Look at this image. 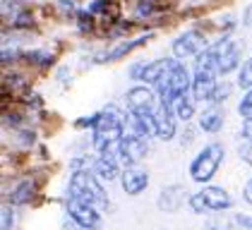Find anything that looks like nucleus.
<instances>
[{
	"label": "nucleus",
	"mask_w": 252,
	"mask_h": 230,
	"mask_svg": "<svg viewBox=\"0 0 252 230\" xmlns=\"http://www.w3.org/2000/svg\"><path fill=\"white\" fill-rule=\"evenodd\" d=\"M243 137L252 144V117H248V120L243 122Z\"/></svg>",
	"instance_id": "c85d7f7f"
},
{
	"label": "nucleus",
	"mask_w": 252,
	"mask_h": 230,
	"mask_svg": "<svg viewBox=\"0 0 252 230\" xmlns=\"http://www.w3.org/2000/svg\"><path fill=\"white\" fill-rule=\"evenodd\" d=\"M238 113L243 115L245 120H248V117H252V89L248 91V94H245V98L240 101V106H238Z\"/></svg>",
	"instance_id": "4be33fe9"
},
{
	"label": "nucleus",
	"mask_w": 252,
	"mask_h": 230,
	"mask_svg": "<svg viewBox=\"0 0 252 230\" xmlns=\"http://www.w3.org/2000/svg\"><path fill=\"white\" fill-rule=\"evenodd\" d=\"M240 156L245 158V163H250V166H252V144H250V142H248L245 146H240Z\"/></svg>",
	"instance_id": "cd10ccee"
},
{
	"label": "nucleus",
	"mask_w": 252,
	"mask_h": 230,
	"mask_svg": "<svg viewBox=\"0 0 252 230\" xmlns=\"http://www.w3.org/2000/svg\"><path fill=\"white\" fill-rule=\"evenodd\" d=\"M228 91H231V86H228V84L219 86V89L214 91V96H212V101H209V103H219V101H223V98L228 96Z\"/></svg>",
	"instance_id": "b1692460"
},
{
	"label": "nucleus",
	"mask_w": 252,
	"mask_h": 230,
	"mask_svg": "<svg viewBox=\"0 0 252 230\" xmlns=\"http://www.w3.org/2000/svg\"><path fill=\"white\" fill-rule=\"evenodd\" d=\"M243 199H245L248 204H252V177L245 182V187H243Z\"/></svg>",
	"instance_id": "c756f323"
},
{
	"label": "nucleus",
	"mask_w": 252,
	"mask_h": 230,
	"mask_svg": "<svg viewBox=\"0 0 252 230\" xmlns=\"http://www.w3.org/2000/svg\"><path fill=\"white\" fill-rule=\"evenodd\" d=\"M216 48H219V72L221 75L233 72L240 65V48H238V43L226 36L223 41L216 43Z\"/></svg>",
	"instance_id": "1a4fd4ad"
},
{
	"label": "nucleus",
	"mask_w": 252,
	"mask_h": 230,
	"mask_svg": "<svg viewBox=\"0 0 252 230\" xmlns=\"http://www.w3.org/2000/svg\"><path fill=\"white\" fill-rule=\"evenodd\" d=\"M171 65H173V60H152V62H139V65H135V67L130 70V75H132V79H137V82L156 84L161 77L171 70Z\"/></svg>",
	"instance_id": "6e6552de"
},
{
	"label": "nucleus",
	"mask_w": 252,
	"mask_h": 230,
	"mask_svg": "<svg viewBox=\"0 0 252 230\" xmlns=\"http://www.w3.org/2000/svg\"><path fill=\"white\" fill-rule=\"evenodd\" d=\"M216 70H207V67H197L192 77V96L194 101H212L214 91L219 89L216 84Z\"/></svg>",
	"instance_id": "0eeeda50"
},
{
	"label": "nucleus",
	"mask_w": 252,
	"mask_h": 230,
	"mask_svg": "<svg viewBox=\"0 0 252 230\" xmlns=\"http://www.w3.org/2000/svg\"><path fill=\"white\" fill-rule=\"evenodd\" d=\"M168 77H171V86H173L175 101H178L180 96L190 94V89H192V79H190V75H188V70H185L183 62L173 60V65H171V70H168Z\"/></svg>",
	"instance_id": "4468645a"
},
{
	"label": "nucleus",
	"mask_w": 252,
	"mask_h": 230,
	"mask_svg": "<svg viewBox=\"0 0 252 230\" xmlns=\"http://www.w3.org/2000/svg\"><path fill=\"white\" fill-rule=\"evenodd\" d=\"M154 36V34H147V36H139L135 38V41H125V43H118L113 51H108V56H106V60H120V58H125L127 53H132L135 48H139V46H144L149 38Z\"/></svg>",
	"instance_id": "f3484780"
},
{
	"label": "nucleus",
	"mask_w": 252,
	"mask_h": 230,
	"mask_svg": "<svg viewBox=\"0 0 252 230\" xmlns=\"http://www.w3.org/2000/svg\"><path fill=\"white\" fill-rule=\"evenodd\" d=\"M180 204H183V190L178 185L166 187L161 192V197H158V209L161 211H178Z\"/></svg>",
	"instance_id": "dca6fc26"
},
{
	"label": "nucleus",
	"mask_w": 252,
	"mask_h": 230,
	"mask_svg": "<svg viewBox=\"0 0 252 230\" xmlns=\"http://www.w3.org/2000/svg\"><path fill=\"white\" fill-rule=\"evenodd\" d=\"M34 24V17L29 15V12H20L17 17H15V27H20V29H27V27H32Z\"/></svg>",
	"instance_id": "5701e85b"
},
{
	"label": "nucleus",
	"mask_w": 252,
	"mask_h": 230,
	"mask_svg": "<svg viewBox=\"0 0 252 230\" xmlns=\"http://www.w3.org/2000/svg\"><path fill=\"white\" fill-rule=\"evenodd\" d=\"M221 161H223V146L216 144V142L207 144L202 151L194 156L192 163H190V177L194 182H209L216 175V171H219Z\"/></svg>",
	"instance_id": "7ed1b4c3"
},
{
	"label": "nucleus",
	"mask_w": 252,
	"mask_h": 230,
	"mask_svg": "<svg viewBox=\"0 0 252 230\" xmlns=\"http://www.w3.org/2000/svg\"><path fill=\"white\" fill-rule=\"evenodd\" d=\"M137 12H139V15H152V12H154L152 0H142V2H139V7H137Z\"/></svg>",
	"instance_id": "bb28decb"
},
{
	"label": "nucleus",
	"mask_w": 252,
	"mask_h": 230,
	"mask_svg": "<svg viewBox=\"0 0 252 230\" xmlns=\"http://www.w3.org/2000/svg\"><path fill=\"white\" fill-rule=\"evenodd\" d=\"M238 84L243 86V89H252V58L240 67V77H238Z\"/></svg>",
	"instance_id": "412c9836"
},
{
	"label": "nucleus",
	"mask_w": 252,
	"mask_h": 230,
	"mask_svg": "<svg viewBox=\"0 0 252 230\" xmlns=\"http://www.w3.org/2000/svg\"><path fill=\"white\" fill-rule=\"evenodd\" d=\"M233 206L231 194L223 190V187H204L202 192H197L190 197V209L194 213H204V211H226Z\"/></svg>",
	"instance_id": "20e7f679"
},
{
	"label": "nucleus",
	"mask_w": 252,
	"mask_h": 230,
	"mask_svg": "<svg viewBox=\"0 0 252 230\" xmlns=\"http://www.w3.org/2000/svg\"><path fill=\"white\" fill-rule=\"evenodd\" d=\"M94 175H96L101 182H113L118 175H123V172L118 171V156H113V153H101L96 158V163H94Z\"/></svg>",
	"instance_id": "2eb2a0df"
},
{
	"label": "nucleus",
	"mask_w": 252,
	"mask_h": 230,
	"mask_svg": "<svg viewBox=\"0 0 252 230\" xmlns=\"http://www.w3.org/2000/svg\"><path fill=\"white\" fill-rule=\"evenodd\" d=\"M243 19H245L243 24H245L248 29H252V2L248 5V7H245V15H243Z\"/></svg>",
	"instance_id": "2f4dec72"
},
{
	"label": "nucleus",
	"mask_w": 252,
	"mask_h": 230,
	"mask_svg": "<svg viewBox=\"0 0 252 230\" xmlns=\"http://www.w3.org/2000/svg\"><path fill=\"white\" fill-rule=\"evenodd\" d=\"M175 111L173 108H168V106H161L158 103V108H156V137H161V139H173L175 137Z\"/></svg>",
	"instance_id": "ddd939ff"
},
{
	"label": "nucleus",
	"mask_w": 252,
	"mask_h": 230,
	"mask_svg": "<svg viewBox=\"0 0 252 230\" xmlns=\"http://www.w3.org/2000/svg\"><path fill=\"white\" fill-rule=\"evenodd\" d=\"M120 185H123V190L125 194H130V197H137V194H142V192L149 187V172L142 171V168H125L123 175H120Z\"/></svg>",
	"instance_id": "9d476101"
},
{
	"label": "nucleus",
	"mask_w": 252,
	"mask_h": 230,
	"mask_svg": "<svg viewBox=\"0 0 252 230\" xmlns=\"http://www.w3.org/2000/svg\"><path fill=\"white\" fill-rule=\"evenodd\" d=\"M235 223H238V226H243L245 230H252V216L238 213V216H235Z\"/></svg>",
	"instance_id": "a878e982"
},
{
	"label": "nucleus",
	"mask_w": 252,
	"mask_h": 230,
	"mask_svg": "<svg viewBox=\"0 0 252 230\" xmlns=\"http://www.w3.org/2000/svg\"><path fill=\"white\" fill-rule=\"evenodd\" d=\"M116 153H118V161L120 163H125L127 168H132V166H137L147 156V142L139 134H125L120 139V144H118Z\"/></svg>",
	"instance_id": "39448f33"
},
{
	"label": "nucleus",
	"mask_w": 252,
	"mask_h": 230,
	"mask_svg": "<svg viewBox=\"0 0 252 230\" xmlns=\"http://www.w3.org/2000/svg\"><path fill=\"white\" fill-rule=\"evenodd\" d=\"M79 27H82V29H92V15L79 12Z\"/></svg>",
	"instance_id": "7c9ffc66"
},
{
	"label": "nucleus",
	"mask_w": 252,
	"mask_h": 230,
	"mask_svg": "<svg viewBox=\"0 0 252 230\" xmlns=\"http://www.w3.org/2000/svg\"><path fill=\"white\" fill-rule=\"evenodd\" d=\"M123 117L116 111H103L96 113V125H94V149L98 153H111L118 149L120 139H123Z\"/></svg>",
	"instance_id": "f03ea898"
},
{
	"label": "nucleus",
	"mask_w": 252,
	"mask_h": 230,
	"mask_svg": "<svg viewBox=\"0 0 252 230\" xmlns=\"http://www.w3.org/2000/svg\"><path fill=\"white\" fill-rule=\"evenodd\" d=\"M204 48V38L199 31H185L183 36H178L173 41V53L175 58H190V56H199Z\"/></svg>",
	"instance_id": "f8f14e48"
},
{
	"label": "nucleus",
	"mask_w": 252,
	"mask_h": 230,
	"mask_svg": "<svg viewBox=\"0 0 252 230\" xmlns=\"http://www.w3.org/2000/svg\"><path fill=\"white\" fill-rule=\"evenodd\" d=\"M67 213H70V218L77 223L79 228H87V230L101 228V213H98L96 206H92L87 201L67 199Z\"/></svg>",
	"instance_id": "423d86ee"
},
{
	"label": "nucleus",
	"mask_w": 252,
	"mask_h": 230,
	"mask_svg": "<svg viewBox=\"0 0 252 230\" xmlns=\"http://www.w3.org/2000/svg\"><path fill=\"white\" fill-rule=\"evenodd\" d=\"M125 98H127V108H130V113L156 111V108H158V101H156L154 91H149L147 86H132Z\"/></svg>",
	"instance_id": "9b49d317"
},
{
	"label": "nucleus",
	"mask_w": 252,
	"mask_h": 230,
	"mask_svg": "<svg viewBox=\"0 0 252 230\" xmlns=\"http://www.w3.org/2000/svg\"><path fill=\"white\" fill-rule=\"evenodd\" d=\"M173 111H175V115L180 117V120H190L194 115V98H190V94H185V96H180L178 101L173 103Z\"/></svg>",
	"instance_id": "aec40b11"
},
{
	"label": "nucleus",
	"mask_w": 252,
	"mask_h": 230,
	"mask_svg": "<svg viewBox=\"0 0 252 230\" xmlns=\"http://www.w3.org/2000/svg\"><path fill=\"white\" fill-rule=\"evenodd\" d=\"M67 199H77V201H87L92 206H108V197L103 187L98 185V177L89 171H75L67 185Z\"/></svg>",
	"instance_id": "f257e3e1"
},
{
	"label": "nucleus",
	"mask_w": 252,
	"mask_h": 230,
	"mask_svg": "<svg viewBox=\"0 0 252 230\" xmlns=\"http://www.w3.org/2000/svg\"><path fill=\"white\" fill-rule=\"evenodd\" d=\"M223 125V113L221 111H207V113L199 117V127L204 132H219Z\"/></svg>",
	"instance_id": "6ab92c4d"
},
{
	"label": "nucleus",
	"mask_w": 252,
	"mask_h": 230,
	"mask_svg": "<svg viewBox=\"0 0 252 230\" xmlns=\"http://www.w3.org/2000/svg\"><path fill=\"white\" fill-rule=\"evenodd\" d=\"M32 197H34V182H32V180H24V182H20V185L12 190L10 201H12L15 206H20V204H29Z\"/></svg>",
	"instance_id": "a211bd4d"
},
{
	"label": "nucleus",
	"mask_w": 252,
	"mask_h": 230,
	"mask_svg": "<svg viewBox=\"0 0 252 230\" xmlns=\"http://www.w3.org/2000/svg\"><path fill=\"white\" fill-rule=\"evenodd\" d=\"M29 62H39V65H48L51 62V56L48 53H29Z\"/></svg>",
	"instance_id": "393cba45"
}]
</instances>
